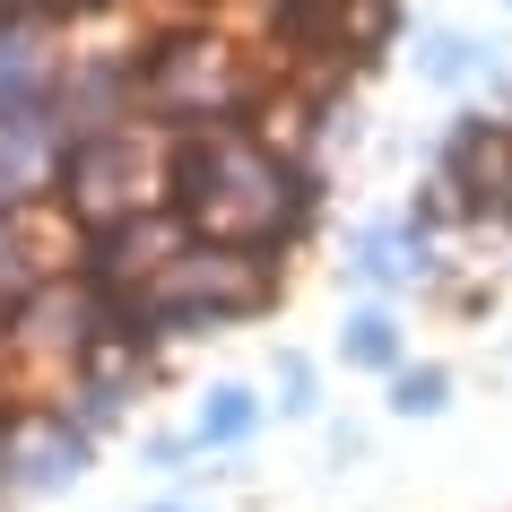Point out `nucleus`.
Returning a JSON list of instances; mask_svg holds the SVG:
<instances>
[{
  "label": "nucleus",
  "instance_id": "nucleus-4",
  "mask_svg": "<svg viewBox=\"0 0 512 512\" xmlns=\"http://www.w3.org/2000/svg\"><path fill=\"white\" fill-rule=\"evenodd\" d=\"M165 165H174V139L157 122H122V131H96V139H70L61 157V191L53 209L70 226H113V217H139V209H174L165 200Z\"/></svg>",
  "mask_w": 512,
  "mask_h": 512
},
{
  "label": "nucleus",
  "instance_id": "nucleus-15",
  "mask_svg": "<svg viewBox=\"0 0 512 512\" xmlns=\"http://www.w3.org/2000/svg\"><path fill=\"white\" fill-rule=\"evenodd\" d=\"M339 356H348L356 374H400L408 365V339H400V322H391V313H382V304H356L348 322H339Z\"/></svg>",
  "mask_w": 512,
  "mask_h": 512
},
{
  "label": "nucleus",
  "instance_id": "nucleus-14",
  "mask_svg": "<svg viewBox=\"0 0 512 512\" xmlns=\"http://www.w3.org/2000/svg\"><path fill=\"white\" fill-rule=\"evenodd\" d=\"M252 426H261V391L252 382H217L200 400V417H191V452H243Z\"/></svg>",
  "mask_w": 512,
  "mask_h": 512
},
{
  "label": "nucleus",
  "instance_id": "nucleus-18",
  "mask_svg": "<svg viewBox=\"0 0 512 512\" xmlns=\"http://www.w3.org/2000/svg\"><path fill=\"white\" fill-rule=\"evenodd\" d=\"M270 391H278V417H313V408H322V382H313V365H304L296 348L270 365Z\"/></svg>",
  "mask_w": 512,
  "mask_h": 512
},
{
  "label": "nucleus",
  "instance_id": "nucleus-20",
  "mask_svg": "<svg viewBox=\"0 0 512 512\" xmlns=\"http://www.w3.org/2000/svg\"><path fill=\"white\" fill-rule=\"evenodd\" d=\"M157 512H191V504H157Z\"/></svg>",
  "mask_w": 512,
  "mask_h": 512
},
{
  "label": "nucleus",
  "instance_id": "nucleus-16",
  "mask_svg": "<svg viewBox=\"0 0 512 512\" xmlns=\"http://www.w3.org/2000/svg\"><path fill=\"white\" fill-rule=\"evenodd\" d=\"M417 70H426L434 87H469V79L495 87V61H486L460 27H426V35H417Z\"/></svg>",
  "mask_w": 512,
  "mask_h": 512
},
{
  "label": "nucleus",
  "instance_id": "nucleus-1",
  "mask_svg": "<svg viewBox=\"0 0 512 512\" xmlns=\"http://www.w3.org/2000/svg\"><path fill=\"white\" fill-rule=\"evenodd\" d=\"M165 200L183 209V226L200 243H243V252H296L322 226V165L278 157L252 131H209V139H174L165 165Z\"/></svg>",
  "mask_w": 512,
  "mask_h": 512
},
{
  "label": "nucleus",
  "instance_id": "nucleus-3",
  "mask_svg": "<svg viewBox=\"0 0 512 512\" xmlns=\"http://www.w3.org/2000/svg\"><path fill=\"white\" fill-rule=\"evenodd\" d=\"M287 270H278L270 252H243V243H200L157 278V287H139L122 296V339L148 356H165L174 339H200V330H226V322H252V313H270Z\"/></svg>",
  "mask_w": 512,
  "mask_h": 512
},
{
  "label": "nucleus",
  "instance_id": "nucleus-2",
  "mask_svg": "<svg viewBox=\"0 0 512 512\" xmlns=\"http://www.w3.org/2000/svg\"><path fill=\"white\" fill-rule=\"evenodd\" d=\"M270 96V70L252 61L235 27L191 18V27H157L139 44V122H157L165 139H209L243 131Z\"/></svg>",
  "mask_w": 512,
  "mask_h": 512
},
{
  "label": "nucleus",
  "instance_id": "nucleus-13",
  "mask_svg": "<svg viewBox=\"0 0 512 512\" xmlns=\"http://www.w3.org/2000/svg\"><path fill=\"white\" fill-rule=\"evenodd\" d=\"M53 70H61V44H53L44 18H0V113L44 105L53 96Z\"/></svg>",
  "mask_w": 512,
  "mask_h": 512
},
{
  "label": "nucleus",
  "instance_id": "nucleus-5",
  "mask_svg": "<svg viewBox=\"0 0 512 512\" xmlns=\"http://www.w3.org/2000/svg\"><path fill=\"white\" fill-rule=\"evenodd\" d=\"M105 339H122V296L87 287L79 270H61L53 287H44V296L18 313V322L0 330V356H9V365H27V374L70 382L87 356L105 348Z\"/></svg>",
  "mask_w": 512,
  "mask_h": 512
},
{
  "label": "nucleus",
  "instance_id": "nucleus-6",
  "mask_svg": "<svg viewBox=\"0 0 512 512\" xmlns=\"http://www.w3.org/2000/svg\"><path fill=\"white\" fill-rule=\"evenodd\" d=\"M183 252H191L183 209H139V217H113V226H87L79 252H70V270H79L87 287H105V296H139V287H157Z\"/></svg>",
  "mask_w": 512,
  "mask_h": 512
},
{
  "label": "nucleus",
  "instance_id": "nucleus-17",
  "mask_svg": "<svg viewBox=\"0 0 512 512\" xmlns=\"http://www.w3.org/2000/svg\"><path fill=\"white\" fill-rule=\"evenodd\" d=\"M391 408H400V417H443V408H452V374H443V365H400V374H391Z\"/></svg>",
  "mask_w": 512,
  "mask_h": 512
},
{
  "label": "nucleus",
  "instance_id": "nucleus-9",
  "mask_svg": "<svg viewBox=\"0 0 512 512\" xmlns=\"http://www.w3.org/2000/svg\"><path fill=\"white\" fill-rule=\"evenodd\" d=\"M96 460V434L70 417V408H35L9 426V460H0V495H53V486L87 478Z\"/></svg>",
  "mask_w": 512,
  "mask_h": 512
},
{
  "label": "nucleus",
  "instance_id": "nucleus-19",
  "mask_svg": "<svg viewBox=\"0 0 512 512\" xmlns=\"http://www.w3.org/2000/svg\"><path fill=\"white\" fill-rule=\"evenodd\" d=\"M183 452H191V434H157V443H148V460H157V469H174Z\"/></svg>",
  "mask_w": 512,
  "mask_h": 512
},
{
  "label": "nucleus",
  "instance_id": "nucleus-12",
  "mask_svg": "<svg viewBox=\"0 0 512 512\" xmlns=\"http://www.w3.org/2000/svg\"><path fill=\"white\" fill-rule=\"evenodd\" d=\"M348 270L374 287V296H391V287H443V261H434V243L417 235V226H365L348 252Z\"/></svg>",
  "mask_w": 512,
  "mask_h": 512
},
{
  "label": "nucleus",
  "instance_id": "nucleus-11",
  "mask_svg": "<svg viewBox=\"0 0 512 512\" xmlns=\"http://www.w3.org/2000/svg\"><path fill=\"white\" fill-rule=\"evenodd\" d=\"M148 382H157V356L148 348H131V339H105V348L87 356L79 374L61 382V391H70V417H79L87 434H105V426H122V417H131V400L139 391H148Z\"/></svg>",
  "mask_w": 512,
  "mask_h": 512
},
{
  "label": "nucleus",
  "instance_id": "nucleus-8",
  "mask_svg": "<svg viewBox=\"0 0 512 512\" xmlns=\"http://www.w3.org/2000/svg\"><path fill=\"white\" fill-rule=\"evenodd\" d=\"M70 252H79V226L61 209H9L0 217V330L70 270Z\"/></svg>",
  "mask_w": 512,
  "mask_h": 512
},
{
  "label": "nucleus",
  "instance_id": "nucleus-10",
  "mask_svg": "<svg viewBox=\"0 0 512 512\" xmlns=\"http://www.w3.org/2000/svg\"><path fill=\"white\" fill-rule=\"evenodd\" d=\"M61 157H70V139H61V122L44 105L0 113V217L9 209H53Z\"/></svg>",
  "mask_w": 512,
  "mask_h": 512
},
{
  "label": "nucleus",
  "instance_id": "nucleus-7",
  "mask_svg": "<svg viewBox=\"0 0 512 512\" xmlns=\"http://www.w3.org/2000/svg\"><path fill=\"white\" fill-rule=\"evenodd\" d=\"M44 113L61 122V139H96V131L139 122V53L131 44H79V53H61Z\"/></svg>",
  "mask_w": 512,
  "mask_h": 512
}]
</instances>
